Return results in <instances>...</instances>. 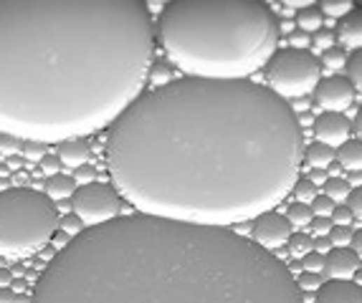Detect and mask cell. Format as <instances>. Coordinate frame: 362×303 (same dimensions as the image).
I'll return each instance as SVG.
<instances>
[{
    "mask_svg": "<svg viewBox=\"0 0 362 303\" xmlns=\"http://www.w3.org/2000/svg\"><path fill=\"white\" fill-rule=\"evenodd\" d=\"M304 162L289 101L253 81H170L112 124L106 167L142 215L230 228L274 210Z\"/></svg>",
    "mask_w": 362,
    "mask_h": 303,
    "instance_id": "6da1fadb",
    "label": "cell"
},
{
    "mask_svg": "<svg viewBox=\"0 0 362 303\" xmlns=\"http://www.w3.org/2000/svg\"><path fill=\"white\" fill-rule=\"evenodd\" d=\"M155 26L139 0H0V134L69 142L142 96Z\"/></svg>",
    "mask_w": 362,
    "mask_h": 303,
    "instance_id": "7a4b0ae2",
    "label": "cell"
},
{
    "mask_svg": "<svg viewBox=\"0 0 362 303\" xmlns=\"http://www.w3.org/2000/svg\"><path fill=\"white\" fill-rule=\"evenodd\" d=\"M31 303H304L291 270L230 228L130 215L53 256Z\"/></svg>",
    "mask_w": 362,
    "mask_h": 303,
    "instance_id": "3957f363",
    "label": "cell"
},
{
    "mask_svg": "<svg viewBox=\"0 0 362 303\" xmlns=\"http://www.w3.org/2000/svg\"><path fill=\"white\" fill-rule=\"evenodd\" d=\"M158 40L188 79L246 81L277 53L279 23L258 0H178L162 8Z\"/></svg>",
    "mask_w": 362,
    "mask_h": 303,
    "instance_id": "277c9868",
    "label": "cell"
},
{
    "mask_svg": "<svg viewBox=\"0 0 362 303\" xmlns=\"http://www.w3.org/2000/svg\"><path fill=\"white\" fill-rule=\"evenodd\" d=\"M56 205L39 190L11 187L0 192V256L31 258L56 235Z\"/></svg>",
    "mask_w": 362,
    "mask_h": 303,
    "instance_id": "5b68a950",
    "label": "cell"
},
{
    "mask_svg": "<svg viewBox=\"0 0 362 303\" xmlns=\"http://www.w3.org/2000/svg\"><path fill=\"white\" fill-rule=\"evenodd\" d=\"M266 81L269 89L281 99H296L316 89L322 81V64L309 51L284 48L271 56L266 64Z\"/></svg>",
    "mask_w": 362,
    "mask_h": 303,
    "instance_id": "8992f818",
    "label": "cell"
},
{
    "mask_svg": "<svg viewBox=\"0 0 362 303\" xmlns=\"http://www.w3.org/2000/svg\"><path fill=\"white\" fill-rule=\"evenodd\" d=\"M119 205H122L119 192L109 185H102V182H92V185L79 187L71 198L74 215H79L86 228H97V225L117 220Z\"/></svg>",
    "mask_w": 362,
    "mask_h": 303,
    "instance_id": "52a82bcc",
    "label": "cell"
},
{
    "mask_svg": "<svg viewBox=\"0 0 362 303\" xmlns=\"http://www.w3.org/2000/svg\"><path fill=\"white\" fill-rule=\"evenodd\" d=\"M291 237V225L286 220V215L277 210H266L261 212L258 218H253L251 223V240L256 245H261L263 251H279L284 245L289 243Z\"/></svg>",
    "mask_w": 362,
    "mask_h": 303,
    "instance_id": "ba28073f",
    "label": "cell"
},
{
    "mask_svg": "<svg viewBox=\"0 0 362 303\" xmlns=\"http://www.w3.org/2000/svg\"><path fill=\"white\" fill-rule=\"evenodd\" d=\"M314 101L322 112L344 114V109L355 101V89L344 76H329V79H322L316 84Z\"/></svg>",
    "mask_w": 362,
    "mask_h": 303,
    "instance_id": "9c48e42d",
    "label": "cell"
},
{
    "mask_svg": "<svg viewBox=\"0 0 362 303\" xmlns=\"http://www.w3.org/2000/svg\"><path fill=\"white\" fill-rule=\"evenodd\" d=\"M314 139L316 142H322V145L332 147H342L344 142L349 139V132H352V121H349L344 114H337V112H322L319 117L314 119Z\"/></svg>",
    "mask_w": 362,
    "mask_h": 303,
    "instance_id": "30bf717a",
    "label": "cell"
},
{
    "mask_svg": "<svg viewBox=\"0 0 362 303\" xmlns=\"http://www.w3.org/2000/svg\"><path fill=\"white\" fill-rule=\"evenodd\" d=\"M360 268V258L352 248H332L324 256V273L329 281H349Z\"/></svg>",
    "mask_w": 362,
    "mask_h": 303,
    "instance_id": "8fae6325",
    "label": "cell"
},
{
    "mask_svg": "<svg viewBox=\"0 0 362 303\" xmlns=\"http://www.w3.org/2000/svg\"><path fill=\"white\" fill-rule=\"evenodd\" d=\"M314 303H362V286L352 281H324Z\"/></svg>",
    "mask_w": 362,
    "mask_h": 303,
    "instance_id": "7c38bea8",
    "label": "cell"
},
{
    "mask_svg": "<svg viewBox=\"0 0 362 303\" xmlns=\"http://www.w3.org/2000/svg\"><path fill=\"white\" fill-rule=\"evenodd\" d=\"M337 38L344 48H362V8H352L342 20H337Z\"/></svg>",
    "mask_w": 362,
    "mask_h": 303,
    "instance_id": "4fadbf2b",
    "label": "cell"
},
{
    "mask_svg": "<svg viewBox=\"0 0 362 303\" xmlns=\"http://www.w3.org/2000/svg\"><path fill=\"white\" fill-rule=\"evenodd\" d=\"M59 159L61 165L66 167H81L92 162V147L84 139H69V142H61L59 145Z\"/></svg>",
    "mask_w": 362,
    "mask_h": 303,
    "instance_id": "5bb4252c",
    "label": "cell"
},
{
    "mask_svg": "<svg viewBox=\"0 0 362 303\" xmlns=\"http://www.w3.org/2000/svg\"><path fill=\"white\" fill-rule=\"evenodd\" d=\"M337 165L349 172H362V142L347 139L342 147H337Z\"/></svg>",
    "mask_w": 362,
    "mask_h": 303,
    "instance_id": "9a60e30c",
    "label": "cell"
},
{
    "mask_svg": "<svg viewBox=\"0 0 362 303\" xmlns=\"http://www.w3.org/2000/svg\"><path fill=\"white\" fill-rule=\"evenodd\" d=\"M304 157H307V162L312 165V170H329V167L335 165L337 149L322 145V142H312V145L304 149Z\"/></svg>",
    "mask_w": 362,
    "mask_h": 303,
    "instance_id": "2e32d148",
    "label": "cell"
},
{
    "mask_svg": "<svg viewBox=\"0 0 362 303\" xmlns=\"http://www.w3.org/2000/svg\"><path fill=\"white\" fill-rule=\"evenodd\" d=\"M76 192V182L69 175H53L46 182V198L51 202H61V200H71Z\"/></svg>",
    "mask_w": 362,
    "mask_h": 303,
    "instance_id": "e0dca14e",
    "label": "cell"
},
{
    "mask_svg": "<svg viewBox=\"0 0 362 303\" xmlns=\"http://www.w3.org/2000/svg\"><path fill=\"white\" fill-rule=\"evenodd\" d=\"M294 20H296V26L302 28V34H309V31H319V28H322L324 15L316 6H307L304 10L296 13Z\"/></svg>",
    "mask_w": 362,
    "mask_h": 303,
    "instance_id": "ac0fdd59",
    "label": "cell"
},
{
    "mask_svg": "<svg viewBox=\"0 0 362 303\" xmlns=\"http://www.w3.org/2000/svg\"><path fill=\"white\" fill-rule=\"evenodd\" d=\"M286 220H289L291 228H309L312 220H314V212H312L309 205L291 202L289 210H286Z\"/></svg>",
    "mask_w": 362,
    "mask_h": 303,
    "instance_id": "d6986e66",
    "label": "cell"
},
{
    "mask_svg": "<svg viewBox=\"0 0 362 303\" xmlns=\"http://www.w3.org/2000/svg\"><path fill=\"white\" fill-rule=\"evenodd\" d=\"M349 182L344 177H329L327 182H324V195H327L332 202H344L349 195Z\"/></svg>",
    "mask_w": 362,
    "mask_h": 303,
    "instance_id": "ffe728a7",
    "label": "cell"
},
{
    "mask_svg": "<svg viewBox=\"0 0 362 303\" xmlns=\"http://www.w3.org/2000/svg\"><path fill=\"white\" fill-rule=\"evenodd\" d=\"M344 68H347V81L352 84V89L362 94V48L349 56Z\"/></svg>",
    "mask_w": 362,
    "mask_h": 303,
    "instance_id": "44dd1931",
    "label": "cell"
},
{
    "mask_svg": "<svg viewBox=\"0 0 362 303\" xmlns=\"http://www.w3.org/2000/svg\"><path fill=\"white\" fill-rule=\"evenodd\" d=\"M286 245H289V253L294 258H304L309 251H314V240H312L307 232H291Z\"/></svg>",
    "mask_w": 362,
    "mask_h": 303,
    "instance_id": "7402d4cb",
    "label": "cell"
},
{
    "mask_svg": "<svg viewBox=\"0 0 362 303\" xmlns=\"http://www.w3.org/2000/svg\"><path fill=\"white\" fill-rule=\"evenodd\" d=\"M322 64L327 68H332V71H340V68L347 66V53H344V48H327V51H322Z\"/></svg>",
    "mask_w": 362,
    "mask_h": 303,
    "instance_id": "603a6c76",
    "label": "cell"
},
{
    "mask_svg": "<svg viewBox=\"0 0 362 303\" xmlns=\"http://www.w3.org/2000/svg\"><path fill=\"white\" fill-rule=\"evenodd\" d=\"M291 192H294L296 202H304V205H312L316 195H319V192H316V185H312L307 177L296 179V185H294V190H291Z\"/></svg>",
    "mask_w": 362,
    "mask_h": 303,
    "instance_id": "cb8c5ba5",
    "label": "cell"
},
{
    "mask_svg": "<svg viewBox=\"0 0 362 303\" xmlns=\"http://www.w3.org/2000/svg\"><path fill=\"white\" fill-rule=\"evenodd\" d=\"M352 3L349 0H342V3H332V0H324L322 6H319V10H322V15H329V18H335V20H342L344 15L352 10Z\"/></svg>",
    "mask_w": 362,
    "mask_h": 303,
    "instance_id": "d4e9b609",
    "label": "cell"
},
{
    "mask_svg": "<svg viewBox=\"0 0 362 303\" xmlns=\"http://www.w3.org/2000/svg\"><path fill=\"white\" fill-rule=\"evenodd\" d=\"M59 228H61V232H66L69 237H76V235H81V232L86 230V225L81 223V218L79 215H64V218L59 220Z\"/></svg>",
    "mask_w": 362,
    "mask_h": 303,
    "instance_id": "484cf974",
    "label": "cell"
},
{
    "mask_svg": "<svg viewBox=\"0 0 362 303\" xmlns=\"http://www.w3.org/2000/svg\"><path fill=\"white\" fill-rule=\"evenodd\" d=\"M329 243L332 248H347L352 243V230L344 228V225H332V230H329Z\"/></svg>",
    "mask_w": 362,
    "mask_h": 303,
    "instance_id": "4316f807",
    "label": "cell"
},
{
    "mask_svg": "<svg viewBox=\"0 0 362 303\" xmlns=\"http://www.w3.org/2000/svg\"><path fill=\"white\" fill-rule=\"evenodd\" d=\"M324 283V276L322 273H312V270H302V276H299V281H296V286H299V290H319Z\"/></svg>",
    "mask_w": 362,
    "mask_h": 303,
    "instance_id": "83f0119b",
    "label": "cell"
},
{
    "mask_svg": "<svg viewBox=\"0 0 362 303\" xmlns=\"http://www.w3.org/2000/svg\"><path fill=\"white\" fill-rule=\"evenodd\" d=\"M23 159H26L28 165L33 162H41V159L46 157V145H41V142H23V149H20Z\"/></svg>",
    "mask_w": 362,
    "mask_h": 303,
    "instance_id": "f1b7e54d",
    "label": "cell"
},
{
    "mask_svg": "<svg viewBox=\"0 0 362 303\" xmlns=\"http://www.w3.org/2000/svg\"><path fill=\"white\" fill-rule=\"evenodd\" d=\"M23 149V142L18 137H11V134H0V154L3 157H15L18 152Z\"/></svg>",
    "mask_w": 362,
    "mask_h": 303,
    "instance_id": "f546056e",
    "label": "cell"
},
{
    "mask_svg": "<svg viewBox=\"0 0 362 303\" xmlns=\"http://www.w3.org/2000/svg\"><path fill=\"white\" fill-rule=\"evenodd\" d=\"M309 207H312V212H314V218H329L332 210H335V202H332L327 195H316L314 202H312Z\"/></svg>",
    "mask_w": 362,
    "mask_h": 303,
    "instance_id": "4dcf8cb0",
    "label": "cell"
},
{
    "mask_svg": "<svg viewBox=\"0 0 362 303\" xmlns=\"http://www.w3.org/2000/svg\"><path fill=\"white\" fill-rule=\"evenodd\" d=\"M329 220H332V225H344V228H349V225L355 223V215H352V210H349L347 205H335Z\"/></svg>",
    "mask_w": 362,
    "mask_h": 303,
    "instance_id": "1f68e13d",
    "label": "cell"
},
{
    "mask_svg": "<svg viewBox=\"0 0 362 303\" xmlns=\"http://www.w3.org/2000/svg\"><path fill=\"white\" fill-rule=\"evenodd\" d=\"M147 81H155L158 84V89L160 86H167L172 81V73H170V66H165V64H152V68H150V76H147Z\"/></svg>",
    "mask_w": 362,
    "mask_h": 303,
    "instance_id": "d6a6232c",
    "label": "cell"
},
{
    "mask_svg": "<svg viewBox=\"0 0 362 303\" xmlns=\"http://www.w3.org/2000/svg\"><path fill=\"white\" fill-rule=\"evenodd\" d=\"M302 270H312V273H322L324 270V256L316 251H309L307 256L302 258Z\"/></svg>",
    "mask_w": 362,
    "mask_h": 303,
    "instance_id": "836d02e7",
    "label": "cell"
},
{
    "mask_svg": "<svg viewBox=\"0 0 362 303\" xmlns=\"http://www.w3.org/2000/svg\"><path fill=\"white\" fill-rule=\"evenodd\" d=\"M74 182L79 187L84 185H92V182H97V170H94L92 165H81L74 170Z\"/></svg>",
    "mask_w": 362,
    "mask_h": 303,
    "instance_id": "e575fe53",
    "label": "cell"
},
{
    "mask_svg": "<svg viewBox=\"0 0 362 303\" xmlns=\"http://www.w3.org/2000/svg\"><path fill=\"white\" fill-rule=\"evenodd\" d=\"M39 165H41V172H43V175H48V177H53V175H61L59 154H46V157L41 159Z\"/></svg>",
    "mask_w": 362,
    "mask_h": 303,
    "instance_id": "d590c367",
    "label": "cell"
},
{
    "mask_svg": "<svg viewBox=\"0 0 362 303\" xmlns=\"http://www.w3.org/2000/svg\"><path fill=\"white\" fill-rule=\"evenodd\" d=\"M352 210V215L355 218H360L362 220V185L360 187H352L349 190V195H347V202H344Z\"/></svg>",
    "mask_w": 362,
    "mask_h": 303,
    "instance_id": "8d00e7d4",
    "label": "cell"
},
{
    "mask_svg": "<svg viewBox=\"0 0 362 303\" xmlns=\"http://www.w3.org/2000/svg\"><path fill=\"white\" fill-rule=\"evenodd\" d=\"M309 228H312V232H314L316 237L329 235V230H332V220H329V218H314Z\"/></svg>",
    "mask_w": 362,
    "mask_h": 303,
    "instance_id": "74e56055",
    "label": "cell"
},
{
    "mask_svg": "<svg viewBox=\"0 0 362 303\" xmlns=\"http://www.w3.org/2000/svg\"><path fill=\"white\" fill-rule=\"evenodd\" d=\"M332 40H335V36L329 34V31H316V36L312 38V43H314L319 51H327V48H332Z\"/></svg>",
    "mask_w": 362,
    "mask_h": 303,
    "instance_id": "f35d334b",
    "label": "cell"
},
{
    "mask_svg": "<svg viewBox=\"0 0 362 303\" xmlns=\"http://www.w3.org/2000/svg\"><path fill=\"white\" fill-rule=\"evenodd\" d=\"M291 48H299V51H307V43H309V36L302 34V31H296V34H291Z\"/></svg>",
    "mask_w": 362,
    "mask_h": 303,
    "instance_id": "ab89813d",
    "label": "cell"
},
{
    "mask_svg": "<svg viewBox=\"0 0 362 303\" xmlns=\"http://www.w3.org/2000/svg\"><path fill=\"white\" fill-rule=\"evenodd\" d=\"M312 182V185H324V182H327V170H312L309 172V177H307Z\"/></svg>",
    "mask_w": 362,
    "mask_h": 303,
    "instance_id": "60d3db41",
    "label": "cell"
},
{
    "mask_svg": "<svg viewBox=\"0 0 362 303\" xmlns=\"http://www.w3.org/2000/svg\"><path fill=\"white\" fill-rule=\"evenodd\" d=\"M314 251H316V253H322V256H327V253L332 251V243H329V237H327V235L316 237V240H314Z\"/></svg>",
    "mask_w": 362,
    "mask_h": 303,
    "instance_id": "b9f144b4",
    "label": "cell"
},
{
    "mask_svg": "<svg viewBox=\"0 0 362 303\" xmlns=\"http://www.w3.org/2000/svg\"><path fill=\"white\" fill-rule=\"evenodd\" d=\"M15 301H18V290H13L11 286L0 288V303H15Z\"/></svg>",
    "mask_w": 362,
    "mask_h": 303,
    "instance_id": "7bdbcfd3",
    "label": "cell"
},
{
    "mask_svg": "<svg viewBox=\"0 0 362 303\" xmlns=\"http://www.w3.org/2000/svg\"><path fill=\"white\" fill-rule=\"evenodd\" d=\"M15 276L11 268H0V288H8V286H13Z\"/></svg>",
    "mask_w": 362,
    "mask_h": 303,
    "instance_id": "ee69618b",
    "label": "cell"
},
{
    "mask_svg": "<svg viewBox=\"0 0 362 303\" xmlns=\"http://www.w3.org/2000/svg\"><path fill=\"white\" fill-rule=\"evenodd\" d=\"M352 132H355V139H357V142H362V106L357 109L355 119H352Z\"/></svg>",
    "mask_w": 362,
    "mask_h": 303,
    "instance_id": "f6af8a7d",
    "label": "cell"
},
{
    "mask_svg": "<svg viewBox=\"0 0 362 303\" xmlns=\"http://www.w3.org/2000/svg\"><path fill=\"white\" fill-rule=\"evenodd\" d=\"M53 245H56V248H59V251H64L66 245L71 243V237L66 235V232H56V235H53V240H51Z\"/></svg>",
    "mask_w": 362,
    "mask_h": 303,
    "instance_id": "bcb514c9",
    "label": "cell"
},
{
    "mask_svg": "<svg viewBox=\"0 0 362 303\" xmlns=\"http://www.w3.org/2000/svg\"><path fill=\"white\" fill-rule=\"evenodd\" d=\"M352 251L357 253V258L362 260V230H357V232H352Z\"/></svg>",
    "mask_w": 362,
    "mask_h": 303,
    "instance_id": "7dc6e473",
    "label": "cell"
},
{
    "mask_svg": "<svg viewBox=\"0 0 362 303\" xmlns=\"http://www.w3.org/2000/svg\"><path fill=\"white\" fill-rule=\"evenodd\" d=\"M13 182H15V187H26L28 175H26V172H18V175H13Z\"/></svg>",
    "mask_w": 362,
    "mask_h": 303,
    "instance_id": "c3c4849f",
    "label": "cell"
},
{
    "mask_svg": "<svg viewBox=\"0 0 362 303\" xmlns=\"http://www.w3.org/2000/svg\"><path fill=\"white\" fill-rule=\"evenodd\" d=\"M20 167V159L18 157H11L8 159V170H18Z\"/></svg>",
    "mask_w": 362,
    "mask_h": 303,
    "instance_id": "681fc988",
    "label": "cell"
},
{
    "mask_svg": "<svg viewBox=\"0 0 362 303\" xmlns=\"http://www.w3.org/2000/svg\"><path fill=\"white\" fill-rule=\"evenodd\" d=\"M13 276H23V265H15V268H13Z\"/></svg>",
    "mask_w": 362,
    "mask_h": 303,
    "instance_id": "f907efd6",
    "label": "cell"
},
{
    "mask_svg": "<svg viewBox=\"0 0 362 303\" xmlns=\"http://www.w3.org/2000/svg\"><path fill=\"white\" fill-rule=\"evenodd\" d=\"M0 263H3V256H0ZM0 268H3V265H0Z\"/></svg>",
    "mask_w": 362,
    "mask_h": 303,
    "instance_id": "816d5d0a",
    "label": "cell"
}]
</instances>
